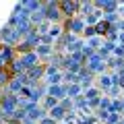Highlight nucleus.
I'll use <instances>...</instances> for the list:
<instances>
[{
    "instance_id": "1",
    "label": "nucleus",
    "mask_w": 124,
    "mask_h": 124,
    "mask_svg": "<svg viewBox=\"0 0 124 124\" xmlns=\"http://www.w3.org/2000/svg\"><path fill=\"white\" fill-rule=\"evenodd\" d=\"M0 110L4 114V118H15L19 110V95H13V93H6L4 97L0 99Z\"/></svg>"
},
{
    "instance_id": "2",
    "label": "nucleus",
    "mask_w": 124,
    "mask_h": 124,
    "mask_svg": "<svg viewBox=\"0 0 124 124\" xmlns=\"http://www.w3.org/2000/svg\"><path fill=\"white\" fill-rule=\"evenodd\" d=\"M44 15H46V21L52 23V25H60V23L64 21V17H62V13H60V6H58V2H54V0L44 2Z\"/></svg>"
},
{
    "instance_id": "3",
    "label": "nucleus",
    "mask_w": 124,
    "mask_h": 124,
    "mask_svg": "<svg viewBox=\"0 0 124 124\" xmlns=\"http://www.w3.org/2000/svg\"><path fill=\"white\" fill-rule=\"evenodd\" d=\"M58 6L64 19H75L77 13H81V2H75V0H62L58 2Z\"/></svg>"
},
{
    "instance_id": "4",
    "label": "nucleus",
    "mask_w": 124,
    "mask_h": 124,
    "mask_svg": "<svg viewBox=\"0 0 124 124\" xmlns=\"http://www.w3.org/2000/svg\"><path fill=\"white\" fill-rule=\"evenodd\" d=\"M85 64H87L89 66V70L93 72V75H95V72H99V75H103V70H106V60H103L101 56H99V54H93L91 58H87V62H85Z\"/></svg>"
},
{
    "instance_id": "5",
    "label": "nucleus",
    "mask_w": 124,
    "mask_h": 124,
    "mask_svg": "<svg viewBox=\"0 0 124 124\" xmlns=\"http://www.w3.org/2000/svg\"><path fill=\"white\" fill-rule=\"evenodd\" d=\"M15 56H17V50L15 48H10V46H0V58L4 60V64H6V68L13 64V60H15Z\"/></svg>"
},
{
    "instance_id": "6",
    "label": "nucleus",
    "mask_w": 124,
    "mask_h": 124,
    "mask_svg": "<svg viewBox=\"0 0 124 124\" xmlns=\"http://www.w3.org/2000/svg\"><path fill=\"white\" fill-rule=\"evenodd\" d=\"M85 27H87L85 19L83 17H75L70 21V33H72V35H79V33H83V31H85Z\"/></svg>"
},
{
    "instance_id": "7",
    "label": "nucleus",
    "mask_w": 124,
    "mask_h": 124,
    "mask_svg": "<svg viewBox=\"0 0 124 124\" xmlns=\"http://www.w3.org/2000/svg\"><path fill=\"white\" fill-rule=\"evenodd\" d=\"M21 60H23V64L27 66V70L33 68V66H37V64H41V62H39V56H37L35 52H29V54H25V56H21Z\"/></svg>"
},
{
    "instance_id": "8",
    "label": "nucleus",
    "mask_w": 124,
    "mask_h": 124,
    "mask_svg": "<svg viewBox=\"0 0 124 124\" xmlns=\"http://www.w3.org/2000/svg\"><path fill=\"white\" fill-rule=\"evenodd\" d=\"M112 27H114V25H110V23H108L106 19H101V21H99L97 25H95V33H97V37H106L108 33L112 31Z\"/></svg>"
},
{
    "instance_id": "9",
    "label": "nucleus",
    "mask_w": 124,
    "mask_h": 124,
    "mask_svg": "<svg viewBox=\"0 0 124 124\" xmlns=\"http://www.w3.org/2000/svg\"><path fill=\"white\" fill-rule=\"evenodd\" d=\"M15 79V75L10 72V68H4V70L0 72V89H4V87H8L10 85V81Z\"/></svg>"
},
{
    "instance_id": "10",
    "label": "nucleus",
    "mask_w": 124,
    "mask_h": 124,
    "mask_svg": "<svg viewBox=\"0 0 124 124\" xmlns=\"http://www.w3.org/2000/svg\"><path fill=\"white\" fill-rule=\"evenodd\" d=\"M118 8H120V4L116 2V0H103V13L106 15H116L118 13Z\"/></svg>"
},
{
    "instance_id": "11",
    "label": "nucleus",
    "mask_w": 124,
    "mask_h": 124,
    "mask_svg": "<svg viewBox=\"0 0 124 124\" xmlns=\"http://www.w3.org/2000/svg\"><path fill=\"white\" fill-rule=\"evenodd\" d=\"M48 116H50V118H54L56 122H62V120L66 118V112L62 110V108H60V103H58V106L54 108V110H50V112H48Z\"/></svg>"
},
{
    "instance_id": "12",
    "label": "nucleus",
    "mask_w": 124,
    "mask_h": 124,
    "mask_svg": "<svg viewBox=\"0 0 124 124\" xmlns=\"http://www.w3.org/2000/svg\"><path fill=\"white\" fill-rule=\"evenodd\" d=\"M29 23H31V25H33V27H39L41 23H46V15H44V8L31 15V17H29Z\"/></svg>"
},
{
    "instance_id": "13",
    "label": "nucleus",
    "mask_w": 124,
    "mask_h": 124,
    "mask_svg": "<svg viewBox=\"0 0 124 124\" xmlns=\"http://www.w3.org/2000/svg\"><path fill=\"white\" fill-rule=\"evenodd\" d=\"M114 48H116V44H112V41H106V39H103V44H101V48L97 50V54L103 58V60H106V58H108V54H110V52H114Z\"/></svg>"
},
{
    "instance_id": "14",
    "label": "nucleus",
    "mask_w": 124,
    "mask_h": 124,
    "mask_svg": "<svg viewBox=\"0 0 124 124\" xmlns=\"http://www.w3.org/2000/svg\"><path fill=\"white\" fill-rule=\"evenodd\" d=\"M106 66L116 68L118 72H122L124 70V58H110V60H106Z\"/></svg>"
},
{
    "instance_id": "15",
    "label": "nucleus",
    "mask_w": 124,
    "mask_h": 124,
    "mask_svg": "<svg viewBox=\"0 0 124 124\" xmlns=\"http://www.w3.org/2000/svg\"><path fill=\"white\" fill-rule=\"evenodd\" d=\"M83 97L87 99V101H91V99H99V97H101V91H99V89H95V87H89V89H85Z\"/></svg>"
},
{
    "instance_id": "16",
    "label": "nucleus",
    "mask_w": 124,
    "mask_h": 124,
    "mask_svg": "<svg viewBox=\"0 0 124 124\" xmlns=\"http://www.w3.org/2000/svg\"><path fill=\"white\" fill-rule=\"evenodd\" d=\"M62 33H64V29H62V25H52V29H50V33H48V37H50V39H60V37H62Z\"/></svg>"
},
{
    "instance_id": "17",
    "label": "nucleus",
    "mask_w": 124,
    "mask_h": 124,
    "mask_svg": "<svg viewBox=\"0 0 124 124\" xmlns=\"http://www.w3.org/2000/svg\"><path fill=\"white\" fill-rule=\"evenodd\" d=\"M66 87H68V97L70 99L81 97V93H83V87L81 85H66Z\"/></svg>"
},
{
    "instance_id": "18",
    "label": "nucleus",
    "mask_w": 124,
    "mask_h": 124,
    "mask_svg": "<svg viewBox=\"0 0 124 124\" xmlns=\"http://www.w3.org/2000/svg\"><path fill=\"white\" fill-rule=\"evenodd\" d=\"M15 50H17V54H21V56H25V54H29V52H35V48H33V46H29L27 41H21Z\"/></svg>"
},
{
    "instance_id": "19",
    "label": "nucleus",
    "mask_w": 124,
    "mask_h": 124,
    "mask_svg": "<svg viewBox=\"0 0 124 124\" xmlns=\"http://www.w3.org/2000/svg\"><path fill=\"white\" fill-rule=\"evenodd\" d=\"M64 85H81L79 75H75V72H64Z\"/></svg>"
},
{
    "instance_id": "20",
    "label": "nucleus",
    "mask_w": 124,
    "mask_h": 124,
    "mask_svg": "<svg viewBox=\"0 0 124 124\" xmlns=\"http://www.w3.org/2000/svg\"><path fill=\"white\" fill-rule=\"evenodd\" d=\"M62 79H64V77H62L60 72H56V75H52V77H46V85H48V87H54V85H62Z\"/></svg>"
},
{
    "instance_id": "21",
    "label": "nucleus",
    "mask_w": 124,
    "mask_h": 124,
    "mask_svg": "<svg viewBox=\"0 0 124 124\" xmlns=\"http://www.w3.org/2000/svg\"><path fill=\"white\" fill-rule=\"evenodd\" d=\"M99 87H101L103 91L112 89V87H114V83H112V77H108V75H99Z\"/></svg>"
},
{
    "instance_id": "22",
    "label": "nucleus",
    "mask_w": 124,
    "mask_h": 124,
    "mask_svg": "<svg viewBox=\"0 0 124 124\" xmlns=\"http://www.w3.org/2000/svg\"><path fill=\"white\" fill-rule=\"evenodd\" d=\"M58 103H60V101H58L56 97H50V95H46V97H44V110L50 112V110H54Z\"/></svg>"
},
{
    "instance_id": "23",
    "label": "nucleus",
    "mask_w": 124,
    "mask_h": 124,
    "mask_svg": "<svg viewBox=\"0 0 124 124\" xmlns=\"http://www.w3.org/2000/svg\"><path fill=\"white\" fill-rule=\"evenodd\" d=\"M35 54H37L39 58L50 56V54H52V46H44V44H41V46H37V48H35Z\"/></svg>"
},
{
    "instance_id": "24",
    "label": "nucleus",
    "mask_w": 124,
    "mask_h": 124,
    "mask_svg": "<svg viewBox=\"0 0 124 124\" xmlns=\"http://www.w3.org/2000/svg\"><path fill=\"white\" fill-rule=\"evenodd\" d=\"M112 83H114V87L124 89V70H122V72H116V75H112Z\"/></svg>"
},
{
    "instance_id": "25",
    "label": "nucleus",
    "mask_w": 124,
    "mask_h": 124,
    "mask_svg": "<svg viewBox=\"0 0 124 124\" xmlns=\"http://www.w3.org/2000/svg\"><path fill=\"white\" fill-rule=\"evenodd\" d=\"M60 108H62L64 112H68V110H70V112H75V101H72L70 97H64V99L60 101Z\"/></svg>"
},
{
    "instance_id": "26",
    "label": "nucleus",
    "mask_w": 124,
    "mask_h": 124,
    "mask_svg": "<svg viewBox=\"0 0 124 124\" xmlns=\"http://www.w3.org/2000/svg\"><path fill=\"white\" fill-rule=\"evenodd\" d=\"M108 112H110V114H120V112H122V97H120V99H114Z\"/></svg>"
},
{
    "instance_id": "27",
    "label": "nucleus",
    "mask_w": 124,
    "mask_h": 124,
    "mask_svg": "<svg viewBox=\"0 0 124 124\" xmlns=\"http://www.w3.org/2000/svg\"><path fill=\"white\" fill-rule=\"evenodd\" d=\"M93 2H81V13H83V17H89V15H93Z\"/></svg>"
},
{
    "instance_id": "28",
    "label": "nucleus",
    "mask_w": 124,
    "mask_h": 124,
    "mask_svg": "<svg viewBox=\"0 0 124 124\" xmlns=\"http://www.w3.org/2000/svg\"><path fill=\"white\" fill-rule=\"evenodd\" d=\"M83 35L87 37V39H93V37H97V33H95V27L87 25V27H85V31H83Z\"/></svg>"
},
{
    "instance_id": "29",
    "label": "nucleus",
    "mask_w": 124,
    "mask_h": 124,
    "mask_svg": "<svg viewBox=\"0 0 124 124\" xmlns=\"http://www.w3.org/2000/svg\"><path fill=\"white\" fill-rule=\"evenodd\" d=\"M112 106V99L110 97H101V103H99V110H110Z\"/></svg>"
},
{
    "instance_id": "30",
    "label": "nucleus",
    "mask_w": 124,
    "mask_h": 124,
    "mask_svg": "<svg viewBox=\"0 0 124 124\" xmlns=\"http://www.w3.org/2000/svg\"><path fill=\"white\" fill-rule=\"evenodd\" d=\"M120 122V114H110L106 120V124H118Z\"/></svg>"
},
{
    "instance_id": "31",
    "label": "nucleus",
    "mask_w": 124,
    "mask_h": 124,
    "mask_svg": "<svg viewBox=\"0 0 124 124\" xmlns=\"http://www.w3.org/2000/svg\"><path fill=\"white\" fill-rule=\"evenodd\" d=\"M114 54H116V58H124V46H118V44H116Z\"/></svg>"
},
{
    "instance_id": "32",
    "label": "nucleus",
    "mask_w": 124,
    "mask_h": 124,
    "mask_svg": "<svg viewBox=\"0 0 124 124\" xmlns=\"http://www.w3.org/2000/svg\"><path fill=\"white\" fill-rule=\"evenodd\" d=\"M39 124H58V122H56V120H54V118H50V116H46V118L41 120Z\"/></svg>"
},
{
    "instance_id": "33",
    "label": "nucleus",
    "mask_w": 124,
    "mask_h": 124,
    "mask_svg": "<svg viewBox=\"0 0 124 124\" xmlns=\"http://www.w3.org/2000/svg\"><path fill=\"white\" fill-rule=\"evenodd\" d=\"M4 120L6 118H4V114H2V110H0V124H4Z\"/></svg>"
},
{
    "instance_id": "34",
    "label": "nucleus",
    "mask_w": 124,
    "mask_h": 124,
    "mask_svg": "<svg viewBox=\"0 0 124 124\" xmlns=\"http://www.w3.org/2000/svg\"><path fill=\"white\" fill-rule=\"evenodd\" d=\"M122 112H124V99H122Z\"/></svg>"
},
{
    "instance_id": "35",
    "label": "nucleus",
    "mask_w": 124,
    "mask_h": 124,
    "mask_svg": "<svg viewBox=\"0 0 124 124\" xmlns=\"http://www.w3.org/2000/svg\"><path fill=\"white\" fill-rule=\"evenodd\" d=\"M2 70H4V68H2V66H0V72H2Z\"/></svg>"
}]
</instances>
